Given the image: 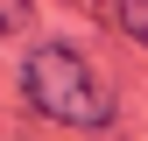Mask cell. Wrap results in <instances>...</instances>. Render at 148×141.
Listing matches in <instances>:
<instances>
[{
	"label": "cell",
	"mask_w": 148,
	"mask_h": 141,
	"mask_svg": "<svg viewBox=\"0 0 148 141\" xmlns=\"http://www.w3.org/2000/svg\"><path fill=\"white\" fill-rule=\"evenodd\" d=\"M21 14H28V0H0V35H7L14 21H21Z\"/></svg>",
	"instance_id": "3957f363"
},
{
	"label": "cell",
	"mask_w": 148,
	"mask_h": 141,
	"mask_svg": "<svg viewBox=\"0 0 148 141\" xmlns=\"http://www.w3.org/2000/svg\"><path fill=\"white\" fill-rule=\"evenodd\" d=\"M21 85H28V99H35L42 120H64V127H106V120H113L106 85L92 78V64L78 57V49H64V42L35 49V57L21 64Z\"/></svg>",
	"instance_id": "6da1fadb"
},
{
	"label": "cell",
	"mask_w": 148,
	"mask_h": 141,
	"mask_svg": "<svg viewBox=\"0 0 148 141\" xmlns=\"http://www.w3.org/2000/svg\"><path fill=\"white\" fill-rule=\"evenodd\" d=\"M113 7H120L127 35H141V42H148V0H113Z\"/></svg>",
	"instance_id": "7a4b0ae2"
}]
</instances>
